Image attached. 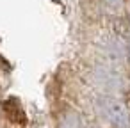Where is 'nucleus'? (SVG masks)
Listing matches in <instances>:
<instances>
[{
  "label": "nucleus",
  "instance_id": "nucleus-1",
  "mask_svg": "<svg viewBox=\"0 0 130 128\" xmlns=\"http://www.w3.org/2000/svg\"><path fill=\"white\" fill-rule=\"evenodd\" d=\"M100 105H102L100 107L102 112L105 114V117L114 128H130V114L125 103H121L116 98H105L102 100Z\"/></svg>",
  "mask_w": 130,
  "mask_h": 128
},
{
  "label": "nucleus",
  "instance_id": "nucleus-2",
  "mask_svg": "<svg viewBox=\"0 0 130 128\" xmlns=\"http://www.w3.org/2000/svg\"><path fill=\"white\" fill-rule=\"evenodd\" d=\"M59 128H82V121L77 112L68 110L62 114V117L59 121Z\"/></svg>",
  "mask_w": 130,
  "mask_h": 128
},
{
  "label": "nucleus",
  "instance_id": "nucleus-3",
  "mask_svg": "<svg viewBox=\"0 0 130 128\" xmlns=\"http://www.w3.org/2000/svg\"><path fill=\"white\" fill-rule=\"evenodd\" d=\"M102 2H103L105 6H109V7H119L123 0H102Z\"/></svg>",
  "mask_w": 130,
  "mask_h": 128
},
{
  "label": "nucleus",
  "instance_id": "nucleus-4",
  "mask_svg": "<svg viewBox=\"0 0 130 128\" xmlns=\"http://www.w3.org/2000/svg\"><path fill=\"white\" fill-rule=\"evenodd\" d=\"M91 128H96V126H91Z\"/></svg>",
  "mask_w": 130,
  "mask_h": 128
}]
</instances>
